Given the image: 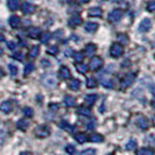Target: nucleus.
<instances>
[{
	"instance_id": "obj_1",
	"label": "nucleus",
	"mask_w": 155,
	"mask_h": 155,
	"mask_svg": "<svg viewBox=\"0 0 155 155\" xmlns=\"http://www.w3.org/2000/svg\"><path fill=\"white\" fill-rule=\"evenodd\" d=\"M42 83L43 85L49 87V89H53L57 85V78L54 74H48V75H45L42 77Z\"/></svg>"
},
{
	"instance_id": "obj_2",
	"label": "nucleus",
	"mask_w": 155,
	"mask_h": 155,
	"mask_svg": "<svg viewBox=\"0 0 155 155\" xmlns=\"http://www.w3.org/2000/svg\"><path fill=\"white\" fill-rule=\"evenodd\" d=\"M35 135L38 138H47L50 135V128L47 125H40L35 128Z\"/></svg>"
},
{
	"instance_id": "obj_3",
	"label": "nucleus",
	"mask_w": 155,
	"mask_h": 155,
	"mask_svg": "<svg viewBox=\"0 0 155 155\" xmlns=\"http://www.w3.org/2000/svg\"><path fill=\"white\" fill-rule=\"evenodd\" d=\"M124 53V48H123V45H120V43H113L112 46H111V49H110V54L112 57H120L121 55Z\"/></svg>"
},
{
	"instance_id": "obj_4",
	"label": "nucleus",
	"mask_w": 155,
	"mask_h": 155,
	"mask_svg": "<svg viewBox=\"0 0 155 155\" xmlns=\"http://www.w3.org/2000/svg\"><path fill=\"white\" fill-rule=\"evenodd\" d=\"M135 78H137V75L135 74H127L124 78H123V81H121V90H125L126 87H128L130 85H132L133 83H134V81H135Z\"/></svg>"
},
{
	"instance_id": "obj_5",
	"label": "nucleus",
	"mask_w": 155,
	"mask_h": 155,
	"mask_svg": "<svg viewBox=\"0 0 155 155\" xmlns=\"http://www.w3.org/2000/svg\"><path fill=\"white\" fill-rule=\"evenodd\" d=\"M123 15H124V13H123L121 9H113V11L109 14V21L110 22L116 23L121 20Z\"/></svg>"
},
{
	"instance_id": "obj_6",
	"label": "nucleus",
	"mask_w": 155,
	"mask_h": 155,
	"mask_svg": "<svg viewBox=\"0 0 155 155\" xmlns=\"http://www.w3.org/2000/svg\"><path fill=\"white\" fill-rule=\"evenodd\" d=\"M101 65H103V60L99 56H94V57H92V60L90 61V69L92 70V71L98 70L99 68H101Z\"/></svg>"
},
{
	"instance_id": "obj_7",
	"label": "nucleus",
	"mask_w": 155,
	"mask_h": 155,
	"mask_svg": "<svg viewBox=\"0 0 155 155\" xmlns=\"http://www.w3.org/2000/svg\"><path fill=\"white\" fill-rule=\"evenodd\" d=\"M150 27H152V22H150V20L149 19H143L139 25V31L141 33H146L150 29Z\"/></svg>"
},
{
	"instance_id": "obj_8",
	"label": "nucleus",
	"mask_w": 155,
	"mask_h": 155,
	"mask_svg": "<svg viewBox=\"0 0 155 155\" xmlns=\"http://www.w3.org/2000/svg\"><path fill=\"white\" fill-rule=\"evenodd\" d=\"M12 110H13V105H12V103L9 101H2L1 104H0V111L2 112V113H9V112H12Z\"/></svg>"
},
{
	"instance_id": "obj_9",
	"label": "nucleus",
	"mask_w": 155,
	"mask_h": 155,
	"mask_svg": "<svg viewBox=\"0 0 155 155\" xmlns=\"http://www.w3.org/2000/svg\"><path fill=\"white\" fill-rule=\"evenodd\" d=\"M137 155H155V149L150 147L140 148L137 150Z\"/></svg>"
},
{
	"instance_id": "obj_10",
	"label": "nucleus",
	"mask_w": 155,
	"mask_h": 155,
	"mask_svg": "<svg viewBox=\"0 0 155 155\" xmlns=\"http://www.w3.org/2000/svg\"><path fill=\"white\" fill-rule=\"evenodd\" d=\"M81 23H82V18H81V15H78V14H75V15H72L69 19V25L72 26V27L79 26Z\"/></svg>"
},
{
	"instance_id": "obj_11",
	"label": "nucleus",
	"mask_w": 155,
	"mask_h": 155,
	"mask_svg": "<svg viewBox=\"0 0 155 155\" xmlns=\"http://www.w3.org/2000/svg\"><path fill=\"white\" fill-rule=\"evenodd\" d=\"M34 11H35L34 5H31V2H23L22 12L25 14H31V13H34Z\"/></svg>"
},
{
	"instance_id": "obj_12",
	"label": "nucleus",
	"mask_w": 155,
	"mask_h": 155,
	"mask_svg": "<svg viewBox=\"0 0 155 155\" xmlns=\"http://www.w3.org/2000/svg\"><path fill=\"white\" fill-rule=\"evenodd\" d=\"M137 124H138V126L141 130H147L148 128V120L147 118H145V117H139L137 119Z\"/></svg>"
},
{
	"instance_id": "obj_13",
	"label": "nucleus",
	"mask_w": 155,
	"mask_h": 155,
	"mask_svg": "<svg viewBox=\"0 0 155 155\" xmlns=\"http://www.w3.org/2000/svg\"><path fill=\"white\" fill-rule=\"evenodd\" d=\"M40 34H41V29L38 28V27H31L28 31V35L31 39H38L40 36Z\"/></svg>"
},
{
	"instance_id": "obj_14",
	"label": "nucleus",
	"mask_w": 155,
	"mask_h": 155,
	"mask_svg": "<svg viewBox=\"0 0 155 155\" xmlns=\"http://www.w3.org/2000/svg\"><path fill=\"white\" fill-rule=\"evenodd\" d=\"M20 23H21V20H20L19 16L13 15L9 18V25H11L12 28H18V27L20 26Z\"/></svg>"
},
{
	"instance_id": "obj_15",
	"label": "nucleus",
	"mask_w": 155,
	"mask_h": 155,
	"mask_svg": "<svg viewBox=\"0 0 155 155\" xmlns=\"http://www.w3.org/2000/svg\"><path fill=\"white\" fill-rule=\"evenodd\" d=\"M16 126H18V128L19 130H21V131H26L27 128H28V126H29V121H28V119H21V120H19L18 121V124H16Z\"/></svg>"
},
{
	"instance_id": "obj_16",
	"label": "nucleus",
	"mask_w": 155,
	"mask_h": 155,
	"mask_svg": "<svg viewBox=\"0 0 155 155\" xmlns=\"http://www.w3.org/2000/svg\"><path fill=\"white\" fill-rule=\"evenodd\" d=\"M101 9L99 7H92L89 9V16H92V18H99L101 16Z\"/></svg>"
},
{
	"instance_id": "obj_17",
	"label": "nucleus",
	"mask_w": 155,
	"mask_h": 155,
	"mask_svg": "<svg viewBox=\"0 0 155 155\" xmlns=\"http://www.w3.org/2000/svg\"><path fill=\"white\" fill-rule=\"evenodd\" d=\"M98 29V23L96 22H87L85 25V31L89 33H94Z\"/></svg>"
},
{
	"instance_id": "obj_18",
	"label": "nucleus",
	"mask_w": 155,
	"mask_h": 155,
	"mask_svg": "<svg viewBox=\"0 0 155 155\" xmlns=\"http://www.w3.org/2000/svg\"><path fill=\"white\" fill-rule=\"evenodd\" d=\"M8 7L11 11H16L20 7V0H8Z\"/></svg>"
},
{
	"instance_id": "obj_19",
	"label": "nucleus",
	"mask_w": 155,
	"mask_h": 155,
	"mask_svg": "<svg viewBox=\"0 0 155 155\" xmlns=\"http://www.w3.org/2000/svg\"><path fill=\"white\" fill-rule=\"evenodd\" d=\"M60 126H61V128L65 130L67 132H69V133H72L75 131V127H74L72 125H70L69 123H67V121H61V123H60Z\"/></svg>"
},
{
	"instance_id": "obj_20",
	"label": "nucleus",
	"mask_w": 155,
	"mask_h": 155,
	"mask_svg": "<svg viewBox=\"0 0 155 155\" xmlns=\"http://www.w3.org/2000/svg\"><path fill=\"white\" fill-rule=\"evenodd\" d=\"M60 76L62 79H69L70 78V70L67 67H62L60 69Z\"/></svg>"
},
{
	"instance_id": "obj_21",
	"label": "nucleus",
	"mask_w": 155,
	"mask_h": 155,
	"mask_svg": "<svg viewBox=\"0 0 155 155\" xmlns=\"http://www.w3.org/2000/svg\"><path fill=\"white\" fill-rule=\"evenodd\" d=\"M101 85L104 86V87H106V89H112V87L114 86L113 81L110 79V78H104V79H101Z\"/></svg>"
},
{
	"instance_id": "obj_22",
	"label": "nucleus",
	"mask_w": 155,
	"mask_h": 155,
	"mask_svg": "<svg viewBox=\"0 0 155 155\" xmlns=\"http://www.w3.org/2000/svg\"><path fill=\"white\" fill-rule=\"evenodd\" d=\"M96 50H97V46L93 45V43H90V45H87V46L85 47V54L87 55V56L93 55L96 53Z\"/></svg>"
},
{
	"instance_id": "obj_23",
	"label": "nucleus",
	"mask_w": 155,
	"mask_h": 155,
	"mask_svg": "<svg viewBox=\"0 0 155 155\" xmlns=\"http://www.w3.org/2000/svg\"><path fill=\"white\" fill-rule=\"evenodd\" d=\"M117 39H118V42L120 45H127V42H128V36L126 34H123V33L118 34L117 35Z\"/></svg>"
},
{
	"instance_id": "obj_24",
	"label": "nucleus",
	"mask_w": 155,
	"mask_h": 155,
	"mask_svg": "<svg viewBox=\"0 0 155 155\" xmlns=\"http://www.w3.org/2000/svg\"><path fill=\"white\" fill-rule=\"evenodd\" d=\"M98 99V96L97 94H87L85 97V103H87L89 105H93Z\"/></svg>"
},
{
	"instance_id": "obj_25",
	"label": "nucleus",
	"mask_w": 155,
	"mask_h": 155,
	"mask_svg": "<svg viewBox=\"0 0 155 155\" xmlns=\"http://www.w3.org/2000/svg\"><path fill=\"white\" fill-rule=\"evenodd\" d=\"M79 86H81V82H79L78 79H72V81H71V83H70V89H71V90L77 91L78 89H79Z\"/></svg>"
},
{
	"instance_id": "obj_26",
	"label": "nucleus",
	"mask_w": 155,
	"mask_h": 155,
	"mask_svg": "<svg viewBox=\"0 0 155 155\" xmlns=\"http://www.w3.org/2000/svg\"><path fill=\"white\" fill-rule=\"evenodd\" d=\"M64 104L67 105V106H74L75 105V98L74 97H71V96H65V98H64Z\"/></svg>"
},
{
	"instance_id": "obj_27",
	"label": "nucleus",
	"mask_w": 155,
	"mask_h": 155,
	"mask_svg": "<svg viewBox=\"0 0 155 155\" xmlns=\"http://www.w3.org/2000/svg\"><path fill=\"white\" fill-rule=\"evenodd\" d=\"M76 69H77L78 72H81V74H85L86 71H87V67H86L85 64H83V63L78 62L76 64Z\"/></svg>"
},
{
	"instance_id": "obj_28",
	"label": "nucleus",
	"mask_w": 155,
	"mask_h": 155,
	"mask_svg": "<svg viewBox=\"0 0 155 155\" xmlns=\"http://www.w3.org/2000/svg\"><path fill=\"white\" fill-rule=\"evenodd\" d=\"M31 71H34V64L33 63H27L26 64V67H25V71H23V75L25 76H27V75H29Z\"/></svg>"
},
{
	"instance_id": "obj_29",
	"label": "nucleus",
	"mask_w": 155,
	"mask_h": 155,
	"mask_svg": "<svg viewBox=\"0 0 155 155\" xmlns=\"http://www.w3.org/2000/svg\"><path fill=\"white\" fill-rule=\"evenodd\" d=\"M103 140H104V138L101 134H93L90 137V141H92V142H103Z\"/></svg>"
},
{
	"instance_id": "obj_30",
	"label": "nucleus",
	"mask_w": 155,
	"mask_h": 155,
	"mask_svg": "<svg viewBox=\"0 0 155 155\" xmlns=\"http://www.w3.org/2000/svg\"><path fill=\"white\" fill-rule=\"evenodd\" d=\"M75 138H76V140H77L79 143H84L86 140H87V137H86V134H84V133H79Z\"/></svg>"
},
{
	"instance_id": "obj_31",
	"label": "nucleus",
	"mask_w": 155,
	"mask_h": 155,
	"mask_svg": "<svg viewBox=\"0 0 155 155\" xmlns=\"http://www.w3.org/2000/svg\"><path fill=\"white\" fill-rule=\"evenodd\" d=\"M137 147V141L135 140H130L128 142H127V145H126V149L127 150H133V149H135Z\"/></svg>"
},
{
	"instance_id": "obj_32",
	"label": "nucleus",
	"mask_w": 155,
	"mask_h": 155,
	"mask_svg": "<svg viewBox=\"0 0 155 155\" xmlns=\"http://www.w3.org/2000/svg\"><path fill=\"white\" fill-rule=\"evenodd\" d=\"M50 39H51V34L47 31V33H43V34H42V36H41V42H42V43H48V41Z\"/></svg>"
},
{
	"instance_id": "obj_33",
	"label": "nucleus",
	"mask_w": 155,
	"mask_h": 155,
	"mask_svg": "<svg viewBox=\"0 0 155 155\" xmlns=\"http://www.w3.org/2000/svg\"><path fill=\"white\" fill-rule=\"evenodd\" d=\"M86 86H87V87H90V89L96 87V86H97V81H96L94 78H89V79H87V82H86Z\"/></svg>"
},
{
	"instance_id": "obj_34",
	"label": "nucleus",
	"mask_w": 155,
	"mask_h": 155,
	"mask_svg": "<svg viewBox=\"0 0 155 155\" xmlns=\"http://www.w3.org/2000/svg\"><path fill=\"white\" fill-rule=\"evenodd\" d=\"M78 112H79L82 116H86V117H89L91 114V110L87 109V107H81V109L78 110Z\"/></svg>"
},
{
	"instance_id": "obj_35",
	"label": "nucleus",
	"mask_w": 155,
	"mask_h": 155,
	"mask_svg": "<svg viewBox=\"0 0 155 155\" xmlns=\"http://www.w3.org/2000/svg\"><path fill=\"white\" fill-rule=\"evenodd\" d=\"M47 53H49L50 55H56L58 53V47L57 46H51L47 49Z\"/></svg>"
},
{
	"instance_id": "obj_36",
	"label": "nucleus",
	"mask_w": 155,
	"mask_h": 155,
	"mask_svg": "<svg viewBox=\"0 0 155 155\" xmlns=\"http://www.w3.org/2000/svg\"><path fill=\"white\" fill-rule=\"evenodd\" d=\"M39 55V47L38 46H35V47H33L31 49V53H29V56H31V58L33 57H36Z\"/></svg>"
},
{
	"instance_id": "obj_37",
	"label": "nucleus",
	"mask_w": 155,
	"mask_h": 155,
	"mask_svg": "<svg viewBox=\"0 0 155 155\" xmlns=\"http://www.w3.org/2000/svg\"><path fill=\"white\" fill-rule=\"evenodd\" d=\"M74 58H75V61H76V62H82V61H83V58H84V55L82 54L81 51H77V53H75V54H74Z\"/></svg>"
},
{
	"instance_id": "obj_38",
	"label": "nucleus",
	"mask_w": 155,
	"mask_h": 155,
	"mask_svg": "<svg viewBox=\"0 0 155 155\" xmlns=\"http://www.w3.org/2000/svg\"><path fill=\"white\" fill-rule=\"evenodd\" d=\"M8 69L11 71V75H13V76H15L16 74H18V67H16L15 64H9Z\"/></svg>"
},
{
	"instance_id": "obj_39",
	"label": "nucleus",
	"mask_w": 155,
	"mask_h": 155,
	"mask_svg": "<svg viewBox=\"0 0 155 155\" xmlns=\"http://www.w3.org/2000/svg\"><path fill=\"white\" fill-rule=\"evenodd\" d=\"M23 113H25V116L27 117V118H31L33 114H34V112H33V110L31 107H25L23 109Z\"/></svg>"
},
{
	"instance_id": "obj_40",
	"label": "nucleus",
	"mask_w": 155,
	"mask_h": 155,
	"mask_svg": "<svg viewBox=\"0 0 155 155\" xmlns=\"http://www.w3.org/2000/svg\"><path fill=\"white\" fill-rule=\"evenodd\" d=\"M147 11L148 12H155V1H149L147 4Z\"/></svg>"
},
{
	"instance_id": "obj_41",
	"label": "nucleus",
	"mask_w": 155,
	"mask_h": 155,
	"mask_svg": "<svg viewBox=\"0 0 155 155\" xmlns=\"http://www.w3.org/2000/svg\"><path fill=\"white\" fill-rule=\"evenodd\" d=\"M65 150H67V153L68 154H70V155H72L74 153H75V146H72V145H68L67 147H65Z\"/></svg>"
},
{
	"instance_id": "obj_42",
	"label": "nucleus",
	"mask_w": 155,
	"mask_h": 155,
	"mask_svg": "<svg viewBox=\"0 0 155 155\" xmlns=\"http://www.w3.org/2000/svg\"><path fill=\"white\" fill-rule=\"evenodd\" d=\"M96 154V150L94 149H86L84 152H82L79 155H94Z\"/></svg>"
},
{
	"instance_id": "obj_43",
	"label": "nucleus",
	"mask_w": 155,
	"mask_h": 155,
	"mask_svg": "<svg viewBox=\"0 0 155 155\" xmlns=\"http://www.w3.org/2000/svg\"><path fill=\"white\" fill-rule=\"evenodd\" d=\"M7 46H8V48H9L11 50H15L16 43H15V42H13V41H9V42L7 43Z\"/></svg>"
},
{
	"instance_id": "obj_44",
	"label": "nucleus",
	"mask_w": 155,
	"mask_h": 155,
	"mask_svg": "<svg viewBox=\"0 0 155 155\" xmlns=\"http://www.w3.org/2000/svg\"><path fill=\"white\" fill-rule=\"evenodd\" d=\"M94 126H96V121H94V120H91V123H89V124H87V130H93V128H94Z\"/></svg>"
},
{
	"instance_id": "obj_45",
	"label": "nucleus",
	"mask_w": 155,
	"mask_h": 155,
	"mask_svg": "<svg viewBox=\"0 0 155 155\" xmlns=\"http://www.w3.org/2000/svg\"><path fill=\"white\" fill-rule=\"evenodd\" d=\"M5 137H6V133H5V131H0V143H2V142H4Z\"/></svg>"
},
{
	"instance_id": "obj_46",
	"label": "nucleus",
	"mask_w": 155,
	"mask_h": 155,
	"mask_svg": "<svg viewBox=\"0 0 155 155\" xmlns=\"http://www.w3.org/2000/svg\"><path fill=\"white\" fill-rule=\"evenodd\" d=\"M49 107H50L51 110H57L58 109V104H50Z\"/></svg>"
},
{
	"instance_id": "obj_47",
	"label": "nucleus",
	"mask_w": 155,
	"mask_h": 155,
	"mask_svg": "<svg viewBox=\"0 0 155 155\" xmlns=\"http://www.w3.org/2000/svg\"><path fill=\"white\" fill-rule=\"evenodd\" d=\"M15 58H19V60H22V55H14Z\"/></svg>"
},
{
	"instance_id": "obj_48",
	"label": "nucleus",
	"mask_w": 155,
	"mask_h": 155,
	"mask_svg": "<svg viewBox=\"0 0 155 155\" xmlns=\"http://www.w3.org/2000/svg\"><path fill=\"white\" fill-rule=\"evenodd\" d=\"M152 93H153V96L155 97V86H152Z\"/></svg>"
},
{
	"instance_id": "obj_49",
	"label": "nucleus",
	"mask_w": 155,
	"mask_h": 155,
	"mask_svg": "<svg viewBox=\"0 0 155 155\" xmlns=\"http://www.w3.org/2000/svg\"><path fill=\"white\" fill-rule=\"evenodd\" d=\"M0 41H5V36L2 34H0Z\"/></svg>"
},
{
	"instance_id": "obj_50",
	"label": "nucleus",
	"mask_w": 155,
	"mask_h": 155,
	"mask_svg": "<svg viewBox=\"0 0 155 155\" xmlns=\"http://www.w3.org/2000/svg\"><path fill=\"white\" fill-rule=\"evenodd\" d=\"M20 155H31V153H28V152H23V153H21Z\"/></svg>"
},
{
	"instance_id": "obj_51",
	"label": "nucleus",
	"mask_w": 155,
	"mask_h": 155,
	"mask_svg": "<svg viewBox=\"0 0 155 155\" xmlns=\"http://www.w3.org/2000/svg\"><path fill=\"white\" fill-rule=\"evenodd\" d=\"M90 0H81V2H83V4H86V2H89Z\"/></svg>"
},
{
	"instance_id": "obj_52",
	"label": "nucleus",
	"mask_w": 155,
	"mask_h": 155,
	"mask_svg": "<svg viewBox=\"0 0 155 155\" xmlns=\"http://www.w3.org/2000/svg\"><path fill=\"white\" fill-rule=\"evenodd\" d=\"M65 2H71V1H74V0H64Z\"/></svg>"
},
{
	"instance_id": "obj_53",
	"label": "nucleus",
	"mask_w": 155,
	"mask_h": 155,
	"mask_svg": "<svg viewBox=\"0 0 155 155\" xmlns=\"http://www.w3.org/2000/svg\"><path fill=\"white\" fill-rule=\"evenodd\" d=\"M2 54V50H1V49H0V55Z\"/></svg>"
},
{
	"instance_id": "obj_54",
	"label": "nucleus",
	"mask_w": 155,
	"mask_h": 155,
	"mask_svg": "<svg viewBox=\"0 0 155 155\" xmlns=\"http://www.w3.org/2000/svg\"><path fill=\"white\" fill-rule=\"evenodd\" d=\"M153 106L155 107V101H154V103H153Z\"/></svg>"
},
{
	"instance_id": "obj_55",
	"label": "nucleus",
	"mask_w": 155,
	"mask_h": 155,
	"mask_svg": "<svg viewBox=\"0 0 155 155\" xmlns=\"http://www.w3.org/2000/svg\"><path fill=\"white\" fill-rule=\"evenodd\" d=\"M109 155H113V154H109Z\"/></svg>"
}]
</instances>
